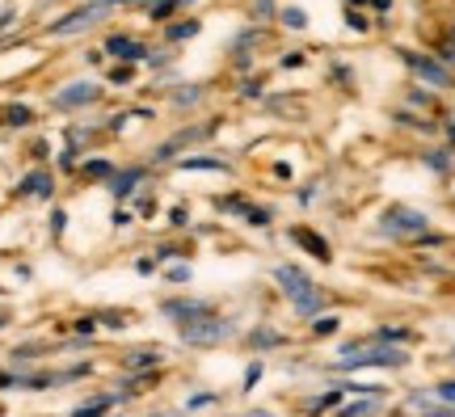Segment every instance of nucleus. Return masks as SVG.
<instances>
[{"label":"nucleus","mask_w":455,"mask_h":417,"mask_svg":"<svg viewBox=\"0 0 455 417\" xmlns=\"http://www.w3.org/2000/svg\"><path fill=\"white\" fill-rule=\"evenodd\" d=\"M278 283H283V291H287V300L295 304V312L299 317H312V312H321V291L308 283V274L304 270H295V266H278V274H275Z\"/></svg>","instance_id":"1"},{"label":"nucleus","mask_w":455,"mask_h":417,"mask_svg":"<svg viewBox=\"0 0 455 417\" xmlns=\"http://www.w3.org/2000/svg\"><path fill=\"white\" fill-rule=\"evenodd\" d=\"M232 333V325L224 321V317H203V321L186 325L181 329V337L186 341H195V346H215V341H224V337Z\"/></svg>","instance_id":"2"},{"label":"nucleus","mask_w":455,"mask_h":417,"mask_svg":"<svg viewBox=\"0 0 455 417\" xmlns=\"http://www.w3.org/2000/svg\"><path fill=\"white\" fill-rule=\"evenodd\" d=\"M384 232H401V237H418V232H426V215L422 211H409V207H392L388 220H384Z\"/></svg>","instance_id":"3"},{"label":"nucleus","mask_w":455,"mask_h":417,"mask_svg":"<svg viewBox=\"0 0 455 417\" xmlns=\"http://www.w3.org/2000/svg\"><path fill=\"white\" fill-rule=\"evenodd\" d=\"M405 354L401 350H371V354H346L341 367H401Z\"/></svg>","instance_id":"4"},{"label":"nucleus","mask_w":455,"mask_h":417,"mask_svg":"<svg viewBox=\"0 0 455 417\" xmlns=\"http://www.w3.org/2000/svg\"><path fill=\"white\" fill-rule=\"evenodd\" d=\"M409 64H413V72H422L430 84H451V72L443 64H430V60H418V55H409Z\"/></svg>","instance_id":"5"},{"label":"nucleus","mask_w":455,"mask_h":417,"mask_svg":"<svg viewBox=\"0 0 455 417\" xmlns=\"http://www.w3.org/2000/svg\"><path fill=\"white\" fill-rule=\"evenodd\" d=\"M93 97H98L93 84H72V89H64V93L55 97V106H81V101H93Z\"/></svg>","instance_id":"6"},{"label":"nucleus","mask_w":455,"mask_h":417,"mask_svg":"<svg viewBox=\"0 0 455 417\" xmlns=\"http://www.w3.org/2000/svg\"><path fill=\"white\" fill-rule=\"evenodd\" d=\"M93 17H98V9H81V13H72L68 21H60V26H55V34H72V30H81V26H89Z\"/></svg>","instance_id":"7"},{"label":"nucleus","mask_w":455,"mask_h":417,"mask_svg":"<svg viewBox=\"0 0 455 417\" xmlns=\"http://www.w3.org/2000/svg\"><path fill=\"white\" fill-rule=\"evenodd\" d=\"M110 51L123 55V60H140V55H144V47H140L135 38H110Z\"/></svg>","instance_id":"8"},{"label":"nucleus","mask_w":455,"mask_h":417,"mask_svg":"<svg viewBox=\"0 0 455 417\" xmlns=\"http://www.w3.org/2000/svg\"><path fill=\"white\" fill-rule=\"evenodd\" d=\"M299 241L308 245V249H312V253H316V257H321V261H329V245H325V241H316L312 232H299Z\"/></svg>","instance_id":"9"},{"label":"nucleus","mask_w":455,"mask_h":417,"mask_svg":"<svg viewBox=\"0 0 455 417\" xmlns=\"http://www.w3.org/2000/svg\"><path fill=\"white\" fill-rule=\"evenodd\" d=\"M21 194H47V173L30 177V181H26V186H21Z\"/></svg>","instance_id":"10"},{"label":"nucleus","mask_w":455,"mask_h":417,"mask_svg":"<svg viewBox=\"0 0 455 417\" xmlns=\"http://www.w3.org/2000/svg\"><path fill=\"white\" fill-rule=\"evenodd\" d=\"M131 363H135V367H148V363H156V354H152V350H140L135 358H131Z\"/></svg>","instance_id":"11"},{"label":"nucleus","mask_w":455,"mask_h":417,"mask_svg":"<svg viewBox=\"0 0 455 417\" xmlns=\"http://www.w3.org/2000/svg\"><path fill=\"white\" fill-rule=\"evenodd\" d=\"M367 409H371V401H363V405H350V409H346V413H338V417H358V413H367Z\"/></svg>","instance_id":"12"},{"label":"nucleus","mask_w":455,"mask_h":417,"mask_svg":"<svg viewBox=\"0 0 455 417\" xmlns=\"http://www.w3.org/2000/svg\"><path fill=\"white\" fill-rule=\"evenodd\" d=\"M333 329H338V321H333V317H325V321L316 325V333H333Z\"/></svg>","instance_id":"13"},{"label":"nucleus","mask_w":455,"mask_h":417,"mask_svg":"<svg viewBox=\"0 0 455 417\" xmlns=\"http://www.w3.org/2000/svg\"><path fill=\"white\" fill-rule=\"evenodd\" d=\"M439 401H455V384H443L439 388Z\"/></svg>","instance_id":"14"},{"label":"nucleus","mask_w":455,"mask_h":417,"mask_svg":"<svg viewBox=\"0 0 455 417\" xmlns=\"http://www.w3.org/2000/svg\"><path fill=\"white\" fill-rule=\"evenodd\" d=\"M0 329H4V312H0Z\"/></svg>","instance_id":"15"}]
</instances>
